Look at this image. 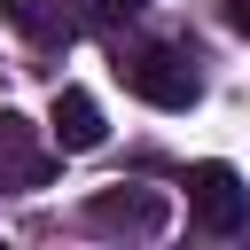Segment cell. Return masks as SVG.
<instances>
[{"label":"cell","instance_id":"277c9868","mask_svg":"<svg viewBox=\"0 0 250 250\" xmlns=\"http://www.w3.org/2000/svg\"><path fill=\"white\" fill-rule=\"evenodd\" d=\"M47 180H55V148L39 141L31 117L0 109V188H8V195H31V188H47Z\"/></svg>","mask_w":250,"mask_h":250},{"label":"cell","instance_id":"8992f818","mask_svg":"<svg viewBox=\"0 0 250 250\" xmlns=\"http://www.w3.org/2000/svg\"><path fill=\"white\" fill-rule=\"evenodd\" d=\"M0 16H8L31 47H70V39H78V23H86V8H78V0H0Z\"/></svg>","mask_w":250,"mask_h":250},{"label":"cell","instance_id":"3957f363","mask_svg":"<svg viewBox=\"0 0 250 250\" xmlns=\"http://www.w3.org/2000/svg\"><path fill=\"white\" fill-rule=\"evenodd\" d=\"M78 219H86L94 234H125V242H156V234L172 227V203H164V188H133V180H117V188H94Z\"/></svg>","mask_w":250,"mask_h":250},{"label":"cell","instance_id":"6da1fadb","mask_svg":"<svg viewBox=\"0 0 250 250\" xmlns=\"http://www.w3.org/2000/svg\"><path fill=\"white\" fill-rule=\"evenodd\" d=\"M117 78L148 109H195L203 102V78H195V62L180 47H133V55H117Z\"/></svg>","mask_w":250,"mask_h":250},{"label":"cell","instance_id":"52a82bcc","mask_svg":"<svg viewBox=\"0 0 250 250\" xmlns=\"http://www.w3.org/2000/svg\"><path fill=\"white\" fill-rule=\"evenodd\" d=\"M141 8H148V0H94L86 16H94V23H125V16H141Z\"/></svg>","mask_w":250,"mask_h":250},{"label":"cell","instance_id":"5b68a950","mask_svg":"<svg viewBox=\"0 0 250 250\" xmlns=\"http://www.w3.org/2000/svg\"><path fill=\"white\" fill-rule=\"evenodd\" d=\"M47 133H55V148L62 156H86V148H102V102L86 94V86H55V109H47Z\"/></svg>","mask_w":250,"mask_h":250},{"label":"cell","instance_id":"7a4b0ae2","mask_svg":"<svg viewBox=\"0 0 250 250\" xmlns=\"http://www.w3.org/2000/svg\"><path fill=\"white\" fill-rule=\"evenodd\" d=\"M188 219H195L203 234L234 242V234L250 227V188H242V172H234V164H219V156L188 164Z\"/></svg>","mask_w":250,"mask_h":250}]
</instances>
